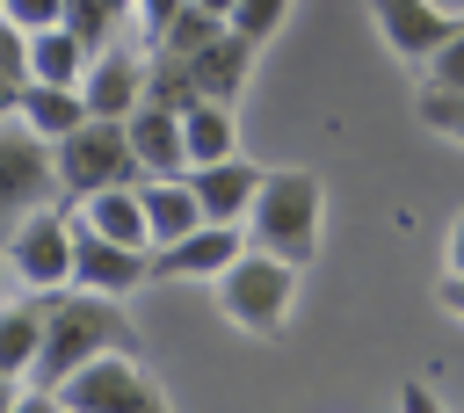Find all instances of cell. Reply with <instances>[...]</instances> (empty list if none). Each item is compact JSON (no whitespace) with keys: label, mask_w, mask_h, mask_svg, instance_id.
I'll return each instance as SVG.
<instances>
[{"label":"cell","mask_w":464,"mask_h":413,"mask_svg":"<svg viewBox=\"0 0 464 413\" xmlns=\"http://www.w3.org/2000/svg\"><path fill=\"white\" fill-rule=\"evenodd\" d=\"M94 348H138V333L123 319V297H102V290H80V283L44 290V348L29 362V399L44 406V391L72 362H87Z\"/></svg>","instance_id":"cell-1"},{"label":"cell","mask_w":464,"mask_h":413,"mask_svg":"<svg viewBox=\"0 0 464 413\" xmlns=\"http://www.w3.org/2000/svg\"><path fill=\"white\" fill-rule=\"evenodd\" d=\"M239 232H246V246H261V254L304 268V261L319 254V232H326V188H319V174H304V167L261 174V188H254Z\"/></svg>","instance_id":"cell-2"},{"label":"cell","mask_w":464,"mask_h":413,"mask_svg":"<svg viewBox=\"0 0 464 413\" xmlns=\"http://www.w3.org/2000/svg\"><path fill=\"white\" fill-rule=\"evenodd\" d=\"M210 297H218V312H225L246 341H276V333L290 326V312H297V268L276 261V254H261V246H239V254L210 275Z\"/></svg>","instance_id":"cell-3"},{"label":"cell","mask_w":464,"mask_h":413,"mask_svg":"<svg viewBox=\"0 0 464 413\" xmlns=\"http://www.w3.org/2000/svg\"><path fill=\"white\" fill-rule=\"evenodd\" d=\"M44 406H65V413H123V406L160 413V406H167V384L145 370L138 348H94L87 362H72V370L44 391Z\"/></svg>","instance_id":"cell-4"},{"label":"cell","mask_w":464,"mask_h":413,"mask_svg":"<svg viewBox=\"0 0 464 413\" xmlns=\"http://www.w3.org/2000/svg\"><path fill=\"white\" fill-rule=\"evenodd\" d=\"M0 283L7 290H29V297L72 283V210L36 203V210L7 217L0 225Z\"/></svg>","instance_id":"cell-5"},{"label":"cell","mask_w":464,"mask_h":413,"mask_svg":"<svg viewBox=\"0 0 464 413\" xmlns=\"http://www.w3.org/2000/svg\"><path fill=\"white\" fill-rule=\"evenodd\" d=\"M51 181H58V196H87V188H109V181H138L123 116H87V123H72L65 138H51Z\"/></svg>","instance_id":"cell-6"},{"label":"cell","mask_w":464,"mask_h":413,"mask_svg":"<svg viewBox=\"0 0 464 413\" xmlns=\"http://www.w3.org/2000/svg\"><path fill=\"white\" fill-rule=\"evenodd\" d=\"M58 181H51V145L22 123V116H0V225L51 203Z\"/></svg>","instance_id":"cell-7"},{"label":"cell","mask_w":464,"mask_h":413,"mask_svg":"<svg viewBox=\"0 0 464 413\" xmlns=\"http://www.w3.org/2000/svg\"><path fill=\"white\" fill-rule=\"evenodd\" d=\"M138 94H145V43L123 29V36H109L102 51H87L80 101H87V116H130Z\"/></svg>","instance_id":"cell-8"},{"label":"cell","mask_w":464,"mask_h":413,"mask_svg":"<svg viewBox=\"0 0 464 413\" xmlns=\"http://www.w3.org/2000/svg\"><path fill=\"white\" fill-rule=\"evenodd\" d=\"M72 283L80 290H102V297H138L152 283V246H123L109 232L72 225Z\"/></svg>","instance_id":"cell-9"},{"label":"cell","mask_w":464,"mask_h":413,"mask_svg":"<svg viewBox=\"0 0 464 413\" xmlns=\"http://www.w3.org/2000/svg\"><path fill=\"white\" fill-rule=\"evenodd\" d=\"M246 246V232L239 225H188L181 239H167V246H152V283H210L232 254Z\"/></svg>","instance_id":"cell-10"},{"label":"cell","mask_w":464,"mask_h":413,"mask_svg":"<svg viewBox=\"0 0 464 413\" xmlns=\"http://www.w3.org/2000/svg\"><path fill=\"white\" fill-rule=\"evenodd\" d=\"M370 22H377V36H384V51H392L399 65H420V58L457 29V14L435 7V0H370Z\"/></svg>","instance_id":"cell-11"},{"label":"cell","mask_w":464,"mask_h":413,"mask_svg":"<svg viewBox=\"0 0 464 413\" xmlns=\"http://www.w3.org/2000/svg\"><path fill=\"white\" fill-rule=\"evenodd\" d=\"M254 43L246 36H232L225 22L196 43V51H181V65H188V87L196 94H210V101H239V87H246V72H254Z\"/></svg>","instance_id":"cell-12"},{"label":"cell","mask_w":464,"mask_h":413,"mask_svg":"<svg viewBox=\"0 0 464 413\" xmlns=\"http://www.w3.org/2000/svg\"><path fill=\"white\" fill-rule=\"evenodd\" d=\"M188 188H196V203H203V217H210V225H239V217H246V203H254V188H261V167H254V159H239V152H225V159L188 167Z\"/></svg>","instance_id":"cell-13"},{"label":"cell","mask_w":464,"mask_h":413,"mask_svg":"<svg viewBox=\"0 0 464 413\" xmlns=\"http://www.w3.org/2000/svg\"><path fill=\"white\" fill-rule=\"evenodd\" d=\"M123 138H130L138 174H188V159H181V116L167 101H138L123 116Z\"/></svg>","instance_id":"cell-14"},{"label":"cell","mask_w":464,"mask_h":413,"mask_svg":"<svg viewBox=\"0 0 464 413\" xmlns=\"http://www.w3.org/2000/svg\"><path fill=\"white\" fill-rule=\"evenodd\" d=\"M138 210H145V239L167 246L188 225H203V203L188 188V174H138Z\"/></svg>","instance_id":"cell-15"},{"label":"cell","mask_w":464,"mask_h":413,"mask_svg":"<svg viewBox=\"0 0 464 413\" xmlns=\"http://www.w3.org/2000/svg\"><path fill=\"white\" fill-rule=\"evenodd\" d=\"M72 225L109 232V239H123V246H152V239H145V210H138V181H109V188L72 196Z\"/></svg>","instance_id":"cell-16"},{"label":"cell","mask_w":464,"mask_h":413,"mask_svg":"<svg viewBox=\"0 0 464 413\" xmlns=\"http://www.w3.org/2000/svg\"><path fill=\"white\" fill-rule=\"evenodd\" d=\"M181 159L203 167V159H225L239 152V123H232V101H210V94H188L181 109Z\"/></svg>","instance_id":"cell-17"},{"label":"cell","mask_w":464,"mask_h":413,"mask_svg":"<svg viewBox=\"0 0 464 413\" xmlns=\"http://www.w3.org/2000/svg\"><path fill=\"white\" fill-rule=\"evenodd\" d=\"M36 348H44V297H29V290L0 297V377H22L29 384Z\"/></svg>","instance_id":"cell-18"},{"label":"cell","mask_w":464,"mask_h":413,"mask_svg":"<svg viewBox=\"0 0 464 413\" xmlns=\"http://www.w3.org/2000/svg\"><path fill=\"white\" fill-rule=\"evenodd\" d=\"M14 116L51 145V138H65L72 123H87V101H80V87H51V80H22L14 87Z\"/></svg>","instance_id":"cell-19"},{"label":"cell","mask_w":464,"mask_h":413,"mask_svg":"<svg viewBox=\"0 0 464 413\" xmlns=\"http://www.w3.org/2000/svg\"><path fill=\"white\" fill-rule=\"evenodd\" d=\"M80 72H87V43H80L65 22H51V29H29V80L80 87Z\"/></svg>","instance_id":"cell-20"},{"label":"cell","mask_w":464,"mask_h":413,"mask_svg":"<svg viewBox=\"0 0 464 413\" xmlns=\"http://www.w3.org/2000/svg\"><path fill=\"white\" fill-rule=\"evenodd\" d=\"M283 22H290V0H232V7H225V29H232V36H246L254 51H261V43H276V29H283Z\"/></svg>","instance_id":"cell-21"},{"label":"cell","mask_w":464,"mask_h":413,"mask_svg":"<svg viewBox=\"0 0 464 413\" xmlns=\"http://www.w3.org/2000/svg\"><path fill=\"white\" fill-rule=\"evenodd\" d=\"M413 72H420V87H450V94H464V14H457V29H450Z\"/></svg>","instance_id":"cell-22"},{"label":"cell","mask_w":464,"mask_h":413,"mask_svg":"<svg viewBox=\"0 0 464 413\" xmlns=\"http://www.w3.org/2000/svg\"><path fill=\"white\" fill-rule=\"evenodd\" d=\"M413 109H420V123H428L435 138L464 145V94H450V87H420V94H413Z\"/></svg>","instance_id":"cell-23"},{"label":"cell","mask_w":464,"mask_h":413,"mask_svg":"<svg viewBox=\"0 0 464 413\" xmlns=\"http://www.w3.org/2000/svg\"><path fill=\"white\" fill-rule=\"evenodd\" d=\"M0 80H7V87L29 80V29H14L7 14H0Z\"/></svg>","instance_id":"cell-24"},{"label":"cell","mask_w":464,"mask_h":413,"mask_svg":"<svg viewBox=\"0 0 464 413\" xmlns=\"http://www.w3.org/2000/svg\"><path fill=\"white\" fill-rule=\"evenodd\" d=\"M0 14H7L14 29H51V22L65 14V0H0Z\"/></svg>","instance_id":"cell-25"},{"label":"cell","mask_w":464,"mask_h":413,"mask_svg":"<svg viewBox=\"0 0 464 413\" xmlns=\"http://www.w3.org/2000/svg\"><path fill=\"white\" fill-rule=\"evenodd\" d=\"M174 7H181V0H130V36H138V43H152V36L174 22Z\"/></svg>","instance_id":"cell-26"},{"label":"cell","mask_w":464,"mask_h":413,"mask_svg":"<svg viewBox=\"0 0 464 413\" xmlns=\"http://www.w3.org/2000/svg\"><path fill=\"white\" fill-rule=\"evenodd\" d=\"M435 304H442L450 319H464V275H450V268H442V283H435Z\"/></svg>","instance_id":"cell-27"},{"label":"cell","mask_w":464,"mask_h":413,"mask_svg":"<svg viewBox=\"0 0 464 413\" xmlns=\"http://www.w3.org/2000/svg\"><path fill=\"white\" fill-rule=\"evenodd\" d=\"M442 268L464 275V210H457V225H450V254H442Z\"/></svg>","instance_id":"cell-28"},{"label":"cell","mask_w":464,"mask_h":413,"mask_svg":"<svg viewBox=\"0 0 464 413\" xmlns=\"http://www.w3.org/2000/svg\"><path fill=\"white\" fill-rule=\"evenodd\" d=\"M7 406H29V384H22V377H0V413H7Z\"/></svg>","instance_id":"cell-29"},{"label":"cell","mask_w":464,"mask_h":413,"mask_svg":"<svg viewBox=\"0 0 464 413\" xmlns=\"http://www.w3.org/2000/svg\"><path fill=\"white\" fill-rule=\"evenodd\" d=\"M196 7H210V14H218V22H225V7H232V0H196Z\"/></svg>","instance_id":"cell-30"}]
</instances>
